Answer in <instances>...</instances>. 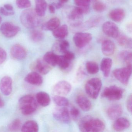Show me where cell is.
I'll use <instances>...</instances> for the list:
<instances>
[{"label":"cell","instance_id":"obj_1","mask_svg":"<svg viewBox=\"0 0 132 132\" xmlns=\"http://www.w3.org/2000/svg\"><path fill=\"white\" fill-rule=\"evenodd\" d=\"M79 129L82 132H102L105 130L104 122L98 118L86 116L82 118L79 124Z\"/></svg>","mask_w":132,"mask_h":132},{"label":"cell","instance_id":"obj_2","mask_svg":"<svg viewBox=\"0 0 132 132\" xmlns=\"http://www.w3.org/2000/svg\"><path fill=\"white\" fill-rule=\"evenodd\" d=\"M39 17L35 10L28 9L23 11L21 13L20 16L21 22L27 28H35L40 25V20Z\"/></svg>","mask_w":132,"mask_h":132},{"label":"cell","instance_id":"obj_3","mask_svg":"<svg viewBox=\"0 0 132 132\" xmlns=\"http://www.w3.org/2000/svg\"><path fill=\"white\" fill-rule=\"evenodd\" d=\"M19 104L21 112L25 116L32 114L37 109V102L31 95H26L21 98Z\"/></svg>","mask_w":132,"mask_h":132},{"label":"cell","instance_id":"obj_4","mask_svg":"<svg viewBox=\"0 0 132 132\" xmlns=\"http://www.w3.org/2000/svg\"><path fill=\"white\" fill-rule=\"evenodd\" d=\"M102 86V81L99 78H93L85 85V90L86 94L93 99H96L98 96Z\"/></svg>","mask_w":132,"mask_h":132},{"label":"cell","instance_id":"obj_5","mask_svg":"<svg viewBox=\"0 0 132 132\" xmlns=\"http://www.w3.org/2000/svg\"><path fill=\"white\" fill-rule=\"evenodd\" d=\"M124 90L116 85L110 86L105 88L102 96L111 101H116L121 99L122 97Z\"/></svg>","mask_w":132,"mask_h":132},{"label":"cell","instance_id":"obj_6","mask_svg":"<svg viewBox=\"0 0 132 132\" xmlns=\"http://www.w3.org/2000/svg\"><path fill=\"white\" fill-rule=\"evenodd\" d=\"M132 74V65L116 69L113 71V75L117 80L125 85H128Z\"/></svg>","mask_w":132,"mask_h":132},{"label":"cell","instance_id":"obj_7","mask_svg":"<svg viewBox=\"0 0 132 132\" xmlns=\"http://www.w3.org/2000/svg\"><path fill=\"white\" fill-rule=\"evenodd\" d=\"M84 14V10L82 7L77 6L73 8L68 16L71 26L74 27H79L82 24V19Z\"/></svg>","mask_w":132,"mask_h":132},{"label":"cell","instance_id":"obj_8","mask_svg":"<svg viewBox=\"0 0 132 132\" xmlns=\"http://www.w3.org/2000/svg\"><path fill=\"white\" fill-rule=\"evenodd\" d=\"M92 39L91 34L88 33L78 32L73 37V41L76 46L79 48L84 47L90 43Z\"/></svg>","mask_w":132,"mask_h":132},{"label":"cell","instance_id":"obj_9","mask_svg":"<svg viewBox=\"0 0 132 132\" xmlns=\"http://www.w3.org/2000/svg\"><path fill=\"white\" fill-rule=\"evenodd\" d=\"M20 30V28L10 22H5L1 26L0 31L6 37L11 38L16 36Z\"/></svg>","mask_w":132,"mask_h":132},{"label":"cell","instance_id":"obj_10","mask_svg":"<svg viewBox=\"0 0 132 132\" xmlns=\"http://www.w3.org/2000/svg\"><path fill=\"white\" fill-rule=\"evenodd\" d=\"M53 115L54 118L58 121L64 123H69L70 121L69 110L65 107L59 106L55 108L53 110Z\"/></svg>","mask_w":132,"mask_h":132},{"label":"cell","instance_id":"obj_11","mask_svg":"<svg viewBox=\"0 0 132 132\" xmlns=\"http://www.w3.org/2000/svg\"><path fill=\"white\" fill-rule=\"evenodd\" d=\"M31 68L35 71L41 75L48 74L51 69V65L47 64L44 59H39L33 62Z\"/></svg>","mask_w":132,"mask_h":132},{"label":"cell","instance_id":"obj_12","mask_svg":"<svg viewBox=\"0 0 132 132\" xmlns=\"http://www.w3.org/2000/svg\"><path fill=\"white\" fill-rule=\"evenodd\" d=\"M102 30L106 35L112 38H117L120 34L117 25L110 21H107L103 24Z\"/></svg>","mask_w":132,"mask_h":132},{"label":"cell","instance_id":"obj_13","mask_svg":"<svg viewBox=\"0 0 132 132\" xmlns=\"http://www.w3.org/2000/svg\"><path fill=\"white\" fill-rule=\"evenodd\" d=\"M71 84L65 81L59 82L55 85L54 92L59 95H65L70 93L71 90Z\"/></svg>","mask_w":132,"mask_h":132},{"label":"cell","instance_id":"obj_14","mask_svg":"<svg viewBox=\"0 0 132 132\" xmlns=\"http://www.w3.org/2000/svg\"><path fill=\"white\" fill-rule=\"evenodd\" d=\"M10 54L13 58L16 60L24 59L27 55L25 48L20 44H15L12 46L10 50Z\"/></svg>","mask_w":132,"mask_h":132},{"label":"cell","instance_id":"obj_15","mask_svg":"<svg viewBox=\"0 0 132 132\" xmlns=\"http://www.w3.org/2000/svg\"><path fill=\"white\" fill-rule=\"evenodd\" d=\"M13 81L10 77L5 76L3 77L0 81V89L2 93L5 96H8L12 92Z\"/></svg>","mask_w":132,"mask_h":132},{"label":"cell","instance_id":"obj_16","mask_svg":"<svg viewBox=\"0 0 132 132\" xmlns=\"http://www.w3.org/2000/svg\"><path fill=\"white\" fill-rule=\"evenodd\" d=\"M123 112L122 106L119 104H115L110 106L106 111L107 116L112 120H116L120 117Z\"/></svg>","mask_w":132,"mask_h":132},{"label":"cell","instance_id":"obj_17","mask_svg":"<svg viewBox=\"0 0 132 132\" xmlns=\"http://www.w3.org/2000/svg\"><path fill=\"white\" fill-rule=\"evenodd\" d=\"M24 80L28 83L33 85H41L43 82L42 76L39 73L35 71L32 72L28 74Z\"/></svg>","mask_w":132,"mask_h":132},{"label":"cell","instance_id":"obj_18","mask_svg":"<svg viewBox=\"0 0 132 132\" xmlns=\"http://www.w3.org/2000/svg\"><path fill=\"white\" fill-rule=\"evenodd\" d=\"M101 48L103 54L105 56H109L114 54L116 45L112 40H106L103 42Z\"/></svg>","mask_w":132,"mask_h":132},{"label":"cell","instance_id":"obj_19","mask_svg":"<svg viewBox=\"0 0 132 132\" xmlns=\"http://www.w3.org/2000/svg\"><path fill=\"white\" fill-rule=\"evenodd\" d=\"M130 126V122L127 118L119 117L116 119L113 126L114 130L121 131L128 129Z\"/></svg>","mask_w":132,"mask_h":132},{"label":"cell","instance_id":"obj_20","mask_svg":"<svg viewBox=\"0 0 132 132\" xmlns=\"http://www.w3.org/2000/svg\"><path fill=\"white\" fill-rule=\"evenodd\" d=\"M76 102L81 109L84 112L89 111L92 108L91 102L85 96H78L76 98Z\"/></svg>","mask_w":132,"mask_h":132},{"label":"cell","instance_id":"obj_21","mask_svg":"<svg viewBox=\"0 0 132 132\" xmlns=\"http://www.w3.org/2000/svg\"><path fill=\"white\" fill-rule=\"evenodd\" d=\"M125 11L121 8H116L111 10L109 13V16L110 19L114 22H120L125 17Z\"/></svg>","mask_w":132,"mask_h":132},{"label":"cell","instance_id":"obj_22","mask_svg":"<svg viewBox=\"0 0 132 132\" xmlns=\"http://www.w3.org/2000/svg\"><path fill=\"white\" fill-rule=\"evenodd\" d=\"M112 65V61L109 58H104L100 64V69L104 77H109Z\"/></svg>","mask_w":132,"mask_h":132},{"label":"cell","instance_id":"obj_23","mask_svg":"<svg viewBox=\"0 0 132 132\" xmlns=\"http://www.w3.org/2000/svg\"><path fill=\"white\" fill-rule=\"evenodd\" d=\"M69 34L68 28L66 24L59 26L52 31V35L56 38L63 39L66 37Z\"/></svg>","mask_w":132,"mask_h":132},{"label":"cell","instance_id":"obj_24","mask_svg":"<svg viewBox=\"0 0 132 132\" xmlns=\"http://www.w3.org/2000/svg\"><path fill=\"white\" fill-rule=\"evenodd\" d=\"M60 21L57 18H51L42 26V29L45 31H53L60 25Z\"/></svg>","mask_w":132,"mask_h":132},{"label":"cell","instance_id":"obj_25","mask_svg":"<svg viewBox=\"0 0 132 132\" xmlns=\"http://www.w3.org/2000/svg\"><path fill=\"white\" fill-rule=\"evenodd\" d=\"M36 99L38 104L43 106H47L51 103V98L47 93L40 92L36 95Z\"/></svg>","mask_w":132,"mask_h":132},{"label":"cell","instance_id":"obj_26","mask_svg":"<svg viewBox=\"0 0 132 132\" xmlns=\"http://www.w3.org/2000/svg\"><path fill=\"white\" fill-rule=\"evenodd\" d=\"M39 127L37 123L34 120H28L22 126L21 130L23 132H37Z\"/></svg>","mask_w":132,"mask_h":132},{"label":"cell","instance_id":"obj_27","mask_svg":"<svg viewBox=\"0 0 132 132\" xmlns=\"http://www.w3.org/2000/svg\"><path fill=\"white\" fill-rule=\"evenodd\" d=\"M35 12L39 17H43L45 15L47 10V2L45 0H35Z\"/></svg>","mask_w":132,"mask_h":132},{"label":"cell","instance_id":"obj_28","mask_svg":"<svg viewBox=\"0 0 132 132\" xmlns=\"http://www.w3.org/2000/svg\"><path fill=\"white\" fill-rule=\"evenodd\" d=\"M58 55L53 52H48L44 55L43 59L51 66L55 67L57 65Z\"/></svg>","mask_w":132,"mask_h":132},{"label":"cell","instance_id":"obj_29","mask_svg":"<svg viewBox=\"0 0 132 132\" xmlns=\"http://www.w3.org/2000/svg\"><path fill=\"white\" fill-rule=\"evenodd\" d=\"M116 39H117L118 44L121 47L130 49L132 48V39L124 35L119 34Z\"/></svg>","mask_w":132,"mask_h":132},{"label":"cell","instance_id":"obj_30","mask_svg":"<svg viewBox=\"0 0 132 132\" xmlns=\"http://www.w3.org/2000/svg\"><path fill=\"white\" fill-rule=\"evenodd\" d=\"M102 21V18L98 16L94 17L89 19L88 21L85 22L84 24H81L80 26L82 27L83 28H86V29L92 28L98 26Z\"/></svg>","mask_w":132,"mask_h":132},{"label":"cell","instance_id":"obj_31","mask_svg":"<svg viewBox=\"0 0 132 132\" xmlns=\"http://www.w3.org/2000/svg\"><path fill=\"white\" fill-rule=\"evenodd\" d=\"M120 59L127 65H132V54L131 52L123 51L120 52L119 55Z\"/></svg>","mask_w":132,"mask_h":132},{"label":"cell","instance_id":"obj_32","mask_svg":"<svg viewBox=\"0 0 132 132\" xmlns=\"http://www.w3.org/2000/svg\"><path fill=\"white\" fill-rule=\"evenodd\" d=\"M70 45L69 42L66 40H62L58 44H55L53 48L54 50H58L59 52L64 54L69 51Z\"/></svg>","mask_w":132,"mask_h":132},{"label":"cell","instance_id":"obj_33","mask_svg":"<svg viewBox=\"0 0 132 132\" xmlns=\"http://www.w3.org/2000/svg\"><path fill=\"white\" fill-rule=\"evenodd\" d=\"M71 61L66 59L63 55H58L57 65L63 70H66L71 65Z\"/></svg>","mask_w":132,"mask_h":132},{"label":"cell","instance_id":"obj_34","mask_svg":"<svg viewBox=\"0 0 132 132\" xmlns=\"http://www.w3.org/2000/svg\"><path fill=\"white\" fill-rule=\"evenodd\" d=\"M53 100L55 103L59 106L65 107L69 105V101L68 99L61 95L53 96Z\"/></svg>","mask_w":132,"mask_h":132},{"label":"cell","instance_id":"obj_35","mask_svg":"<svg viewBox=\"0 0 132 132\" xmlns=\"http://www.w3.org/2000/svg\"><path fill=\"white\" fill-rule=\"evenodd\" d=\"M86 71L91 75H95L99 71V66L97 63L94 61H88L86 64Z\"/></svg>","mask_w":132,"mask_h":132},{"label":"cell","instance_id":"obj_36","mask_svg":"<svg viewBox=\"0 0 132 132\" xmlns=\"http://www.w3.org/2000/svg\"><path fill=\"white\" fill-rule=\"evenodd\" d=\"M30 38L34 42H39L43 40L44 38V34L39 30H34L31 31Z\"/></svg>","mask_w":132,"mask_h":132},{"label":"cell","instance_id":"obj_37","mask_svg":"<svg viewBox=\"0 0 132 132\" xmlns=\"http://www.w3.org/2000/svg\"><path fill=\"white\" fill-rule=\"evenodd\" d=\"M22 123L20 119L13 120L8 126V129L10 131H17L21 129Z\"/></svg>","mask_w":132,"mask_h":132},{"label":"cell","instance_id":"obj_38","mask_svg":"<svg viewBox=\"0 0 132 132\" xmlns=\"http://www.w3.org/2000/svg\"><path fill=\"white\" fill-rule=\"evenodd\" d=\"M93 7L94 10L97 12H103L106 9V6L101 1L98 0H94L93 1Z\"/></svg>","mask_w":132,"mask_h":132},{"label":"cell","instance_id":"obj_39","mask_svg":"<svg viewBox=\"0 0 132 132\" xmlns=\"http://www.w3.org/2000/svg\"><path fill=\"white\" fill-rule=\"evenodd\" d=\"M16 4L20 9H26L31 6L30 0H16Z\"/></svg>","mask_w":132,"mask_h":132},{"label":"cell","instance_id":"obj_40","mask_svg":"<svg viewBox=\"0 0 132 132\" xmlns=\"http://www.w3.org/2000/svg\"><path fill=\"white\" fill-rule=\"evenodd\" d=\"M69 110L70 117L72 119L75 120L78 119L80 115V112L77 108L73 106H71L70 107Z\"/></svg>","mask_w":132,"mask_h":132},{"label":"cell","instance_id":"obj_41","mask_svg":"<svg viewBox=\"0 0 132 132\" xmlns=\"http://www.w3.org/2000/svg\"><path fill=\"white\" fill-rule=\"evenodd\" d=\"M75 4L79 7H89L91 0H74Z\"/></svg>","mask_w":132,"mask_h":132},{"label":"cell","instance_id":"obj_42","mask_svg":"<svg viewBox=\"0 0 132 132\" xmlns=\"http://www.w3.org/2000/svg\"><path fill=\"white\" fill-rule=\"evenodd\" d=\"M7 58V53L4 49L0 47V65L2 64Z\"/></svg>","mask_w":132,"mask_h":132},{"label":"cell","instance_id":"obj_43","mask_svg":"<svg viewBox=\"0 0 132 132\" xmlns=\"http://www.w3.org/2000/svg\"><path fill=\"white\" fill-rule=\"evenodd\" d=\"M63 56L69 61H71L75 59V55L73 52L68 51L63 54Z\"/></svg>","mask_w":132,"mask_h":132},{"label":"cell","instance_id":"obj_44","mask_svg":"<svg viewBox=\"0 0 132 132\" xmlns=\"http://www.w3.org/2000/svg\"><path fill=\"white\" fill-rule=\"evenodd\" d=\"M85 71H84V69L82 67H80L79 68V69L78 70L77 73V79L79 81L82 80L85 77Z\"/></svg>","mask_w":132,"mask_h":132},{"label":"cell","instance_id":"obj_45","mask_svg":"<svg viewBox=\"0 0 132 132\" xmlns=\"http://www.w3.org/2000/svg\"><path fill=\"white\" fill-rule=\"evenodd\" d=\"M0 13L3 15L6 16H12L14 14V11H10L7 10L4 7H0Z\"/></svg>","mask_w":132,"mask_h":132},{"label":"cell","instance_id":"obj_46","mask_svg":"<svg viewBox=\"0 0 132 132\" xmlns=\"http://www.w3.org/2000/svg\"><path fill=\"white\" fill-rule=\"evenodd\" d=\"M132 95H130L129 96L127 101V110L130 113H132Z\"/></svg>","mask_w":132,"mask_h":132},{"label":"cell","instance_id":"obj_47","mask_svg":"<svg viewBox=\"0 0 132 132\" xmlns=\"http://www.w3.org/2000/svg\"><path fill=\"white\" fill-rule=\"evenodd\" d=\"M4 7L7 10L10 11H14V8L12 5L10 4H6L4 6Z\"/></svg>","mask_w":132,"mask_h":132},{"label":"cell","instance_id":"obj_48","mask_svg":"<svg viewBox=\"0 0 132 132\" xmlns=\"http://www.w3.org/2000/svg\"><path fill=\"white\" fill-rule=\"evenodd\" d=\"M55 7L53 4H50L48 6V9L50 13L52 14H54L55 13Z\"/></svg>","mask_w":132,"mask_h":132},{"label":"cell","instance_id":"obj_49","mask_svg":"<svg viewBox=\"0 0 132 132\" xmlns=\"http://www.w3.org/2000/svg\"><path fill=\"white\" fill-rule=\"evenodd\" d=\"M54 6L55 7L56 9H60L62 7H63L64 6V4L58 2L57 3H52Z\"/></svg>","mask_w":132,"mask_h":132},{"label":"cell","instance_id":"obj_50","mask_svg":"<svg viewBox=\"0 0 132 132\" xmlns=\"http://www.w3.org/2000/svg\"><path fill=\"white\" fill-rule=\"evenodd\" d=\"M4 102L0 97V108H3L4 106Z\"/></svg>","mask_w":132,"mask_h":132},{"label":"cell","instance_id":"obj_51","mask_svg":"<svg viewBox=\"0 0 132 132\" xmlns=\"http://www.w3.org/2000/svg\"><path fill=\"white\" fill-rule=\"evenodd\" d=\"M69 0H59V2L64 4L68 2Z\"/></svg>","mask_w":132,"mask_h":132},{"label":"cell","instance_id":"obj_52","mask_svg":"<svg viewBox=\"0 0 132 132\" xmlns=\"http://www.w3.org/2000/svg\"><path fill=\"white\" fill-rule=\"evenodd\" d=\"M2 21V18H1V17L0 16V23H1V21Z\"/></svg>","mask_w":132,"mask_h":132}]
</instances>
